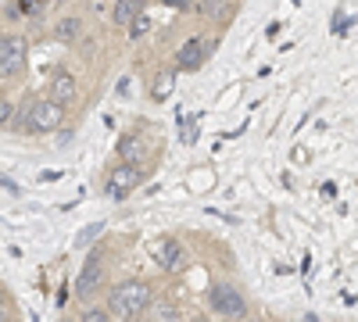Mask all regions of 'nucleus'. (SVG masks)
<instances>
[{
  "mask_svg": "<svg viewBox=\"0 0 358 322\" xmlns=\"http://www.w3.org/2000/svg\"><path fill=\"white\" fill-rule=\"evenodd\" d=\"M151 298H155L151 283L126 279V283H118L111 294H108V312L115 319H122V322H133V319H140L147 308H151Z\"/></svg>",
  "mask_w": 358,
  "mask_h": 322,
  "instance_id": "1",
  "label": "nucleus"
},
{
  "mask_svg": "<svg viewBox=\"0 0 358 322\" xmlns=\"http://www.w3.org/2000/svg\"><path fill=\"white\" fill-rule=\"evenodd\" d=\"M25 57H29V40L22 33H0V75L4 79L22 75Z\"/></svg>",
  "mask_w": 358,
  "mask_h": 322,
  "instance_id": "2",
  "label": "nucleus"
},
{
  "mask_svg": "<svg viewBox=\"0 0 358 322\" xmlns=\"http://www.w3.org/2000/svg\"><path fill=\"white\" fill-rule=\"evenodd\" d=\"M208 305H212V312L222 315V319H244L248 315V301L233 283H215L208 290Z\"/></svg>",
  "mask_w": 358,
  "mask_h": 322,
  "instance_id": "3",
  "label": "nucleus"
},
{
  "mask_svg": "<svg viewBox=\"0 0 358 322\" xmlns=\"http://www.w3.org/2000/svg\"><path fill=\"white\" fill-rule=\"evenodd\" d=\"M101 279H104V258H101V251H90V258L79 269V279H76V298L94 301V294L101 290Z\"/></svg>",
  "mask_w": 358,
  "mask_h": 322,
  "instance_id": "4",
  "label": "nucleus"
},
{
  "mask_svg": "<svg viewBox=\"0 0 358 322\" xmlns=\"http://www.w3.org/2000/svg\"><path fill=\"white\" fill-rule=\"evenodd\" d=\"M140 183H143V168H136V165H118V168L108 175L104 190H108V197L122 200V197H129Z\"/></svg>",
  "mask_w": 358,
  "mask_h": 322,
  "instance_id": "5",
  "label": "nucleus"
},
{
  "mask_svg": "<svg viewBox=\"0 0 358 322\" xmlns=\"http://www.w3.org/2000/svg\"><path fill=\"white\" fill-rule=\"evenodd\" d=\"M151 258L158 261V269H165V272H179L187 265L183 247H179V240H172V237H162L158 244H151Z\"/></svg>",
  "mask_w": 358,
  "mask_h": 322,
  "instance_id": "6",
  "label": "nucleus"
},
{
  "mask_svg": "<svg viewBox=\"0 0 358 322\" xmlns=\"http://www.w3.org/2000/svg\"><path fill=\"white\" fill-rule=\"evenodd\" d=\"M76 94H79V90H76V75H72V72L62 68V72L50 75V82H47V101H54L57 108H69V104L76 101Z\"/></svg>",
  "mask_w": 358,
  "mask_h": 322,
  "instance_id": "7",
  "label": "nucleus"
},
{
  "mask_svg": "<svg viewBox=\"0 0 358 322\" xmlns=\"http://www.w3.org/2000/svg\"><path fill=\"white\" fill-rule=\"evenodd\" d=\"M204 54H208L204 40L201 36H190L183 47L176 50V72H197L204 65Z\"/></svg>",
  "mask_w": 358,
  "mask_h": 322,
  "instance_id": "8",
  "label": "nucleus"
},
{
  "mask_svg": "<svg viewBox=\"0 0 358 322\" xmlns=\"http://www.w3.org/2000/svg\"><path fill=\"white\" fill-rule=\"evenodd\" d=\"M140 15H143V4H140V0H118V4L111 8V22H115L118 29H129Z\"/></svg>",
  "mask_w": 358,
  "mask_h": 322,
  "instance_id": "9",
  "label": "nucleus"
},
{
  "mask_svg": "<svg viewBox=\"0 0 358 322\" xmlns=\"http://www.w3.org/2000/svg\"><path fill=\"white\" fill-rule=\"evenodd\" d=\"M118 158H122V165H136L140 168V161H143V140L126 133L122 140H118Z\"/></svg>",
  "mask_w": 358,
  "mask_h": 322,
  "instance_id": "10",
  "label": "nucleus"
},
{
  "mask_svg": "<svg viewBox=\"0 0 358 322\" xmlns=\"http://www.w3.org/2000/svg\"><path fill=\"white\" fill-rule=\"evenodd\" d=\"M54 36L62 40V43H76V40L83 36V18H79V15H65L62 22L54 25Z\"/></svg>",
  "mask_w": 358,
  "mask_h": 322,
  "instance_id": "11",
  "label": "nucleus"
},
{
  "mask_svg": "<svg viewBox=\"0 0 358 322\" xmlns=\"http://www.w3.org/2000/svg\"><path fill=\"white\" fill-rule=\"evenodd\" d=\"M172 82H176V68H162V72L155 75V90H151V97H155V101H165V97L172 94Z\"/></svg>",
  "mask_w": 358,
  "mask_h": 322,
  "instance_id": "12",
  "label": "nucleus"
},
{
  "mask_svg": "<svg viewBox=\"0 0 358 322\" xmlns=\"http://www.w3.org/2000/svg\"><path fill=\"white\" fill-rule=\"evenodd\" d=\"M101 233H104V226L101 222H90L83 233H79V240H76V247H90V244H94L97 237H101Z\"/></svg>",
  "mask_w": 358,
  "mask_h": 322,
  "instance_id": "13",
  "label": "nucleus"
},
{
  "mask_svg": "<svg viewBox=\"0 0 358 322\" xmlns=\"http://www.w3.org/2000/svg\"><path fill=\"white\" fill-rule=\"evenodd\" d=\"M79 322H111V312L108 308H101V305H90L86 312H83V319Z\"/></svg>",
  "mask_w": 358,
  "mask_h": 322,
  "instance_id": "14",
  "label": "nucleus"
},
{
  "mask_svg": "<svg viewBox=\"0 0 358 322\" xmlns=\"http://www.w3.org/2000/svg\"><path fill=\"white\" fill-rule=\"evenodd\" d=\"M155 319H158V322H179V308H172L169 301H158V308H155Z\"/></svg>",
  "mask_w": 358,
  "mask_h": 322,
  "instance_id": "15",
  "label": "nucleus"
},
{
  "mask_svg": "<svg viewBox=\"0 0 358 322\" xmlns=\"http://www.w3.org/2000/svg\"><path fill=\"white\" fill-rule=\"evenodd\" d=\"M0 322H15V301L8 294H0Z\"/></svg>",
  "mask_w": 358,
  "mask_h": 322,
  "instance_id": "16",
  "label": "nucleus"
},
{
  "mask_svg": "<svg viewBox=\"0 0 358 322\" xmlns=\"http://www.w3.org/2000/svg\"><path fill=\"white\" fill-rule=\"evenodd\" d=\"M11 122H15V108H11V101H0V129H11Z\"/></svg>",
  "mask_w": 358,
  "mask_h": 322,
  "instance_id": "17",
  "label": "nucleus"
},
{
  "mask_svg": "<svg viewBox=\"0 0 358 322\" xmlns=\"http://www.w3.org/2000/svg\"><path fill=\"white\" fill-rule=\"evenodd\" d=\"M147 29H151V22H147V15H140V18L129 25V36H133V40H140V36L147 33Z\"/></svg>",
  "mask_w": 358,
  "mask_h": 322,
  "instance_id": "18",
  "label": "nucleus"
},
{
  "mask_svg": "<svg viewBox=\"0 0 358 322\" xmlns=\"http://www.w3.org/2000/svg\"><path fill=\"white\" fill-rule=\"evenodd\" d=\"M197 11H201L204 18H215V15H226V8H222V4H201Z\"/></svg>",
  "mask_w": 358,
  "mask_h": 322,
  "instance_id": "19",
  "label": "nucleus"
},
{
  "mask_svg": "<svg viewBox=\"0 0 358 322\" xmlns=\"http://www.w3.org/2000/svg\"><path fill=\"white\" fill-rule=\"evenodd\" d=\"M0 101H4V94H0Z\"/></svg>",
  "mask_w": 358,
  "mask_h": 322,
  "instance_id": "20",
  "label": "nucleus"
},
{
  "mask_svg": "<svg viewBox=\"0 0 358 322\" xmlns=\"http://www.w3.org/2000/svg\"><path fill=\"white\" fill-rule=\"evenodd\" d=\"M197 322H204V319H197Z\"/></svg>",
  "mask_w": 358,
  "mask_h": 322,
  "instance_id": "21",
  "label": "nucleus"
},
{
  "mask_svg": "<svg viewBox=\"0 0 358 322\" xmlns=\"http://www.w3.org/2000/svg\"><path fill=\"white\" fill-rule=\"evenodd\" d=\"M65 322H69V319H65Z\"/></svg>",
  "mask_w": 358,
  "mask_h": 322,
  "instance_id": "22",
  "label": "nucleus"
}]
</instances>
